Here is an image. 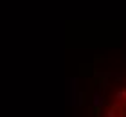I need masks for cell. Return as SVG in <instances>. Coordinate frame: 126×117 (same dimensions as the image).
Returning <instances> with one entry per match:
<instances>
[{"mask_svg":"<svg viewBox=\"0 0 126 117\" xmlns=\"http://www.w3.org/2000/svg\"><path fill=\"white\" fill-rule=\"evenodd\" d=\"M106 117H115V114H113V112H108V115Z\"/></svg>","mask_w":126,"mask_h":117,"instance_id":"1","label":"cell"}]
</instances>
